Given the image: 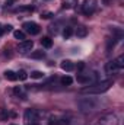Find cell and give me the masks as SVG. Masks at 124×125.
Returning <instances> with one entry per match:
<instances>
[{
  "mask_svg": "<svg viewBox=\"0 0 124 125\" xmlns=\"http://www.w3.org/2000/svg\"><path fill=\"white\" fill-rule=\"evenodd\" d=\"M112 86V80H102V82H95L92 84H89L88 87H83L80 90V93L83 94H101L107 92L110 87Z\"/></svg>",
  "mask_w": 124,
  "mask_h": 125,
  "instance_id": "obj_1",
  "label": "cell"
},
{
  "mask_svg": "<svg viewBox=\"0 0 124 125\" xmlns=\"http://www.w3.org/2000/svg\"><path fill=\"white\" fill-rule=\"evenodd\" d=\"M39 112L37 109H26L25 111V124L26 125H38L39 124Z\"/></svg>",
  "mask_w": 124,
  "mask_h": 125,
  "instance_id": "obj_2",
  "label": "cell"
},
{
  "mask_svg": "<svg viewBox=\"0 0 124 125\" xmlns=\"http://www.w3.org/2000/svg\"><path fill=\"white\" fill-rule=\"evenodd\" d=\"M79 108L82 112H89V111H93L95 106H96V102H93L92 97H85V99H80L77 102Z\"/></svg>",
  "mask_w": 124,
  "mask_h": 125,
  "instance_id": "obj_3",
  "label": "cell"
},
{
  "mask_svg": "<svg viewBox=\"0 0 124 125\" xmlns=\"http://www.w3.org/2000/svg\"><path fill=\"white\" fill-rule=\"evenodd\" d=\"M96 7H98V0H85L82 4V12L86 16H91L92 13H95Z\"/></svg>",
  "mask_w": 124,
  "mask_h": 125,
  "instance_id": "obj_4",
  "label": "cell"
},
{
  "mask_svg": "<svg viewBox=\"0 0 124 125\" xmlns=\"http://www.w3.org/2000/svg\"><path fill=\"white\" fill-rule=\"evenodd\" d=\"M95 125H118V118L114 114H107L102 118H99Z\"/></svg>",
  "mask_w": 124,
  "mask_h": 125,
  "instance_id": "obj_5",
  "label": "cell"
},
{
  "mask_svg": "<svg viewBox=\"0 0 124 125\" xmlns=\"http://www.w3.org/2000/svg\"><path fill=\"white\" fill-rule=\"evenodd\" d=\"M32 47H34V42H32L31 39H24V41H21V44H19L18 50H19V52L25 54V52L31 51V50H32Z\"/></svg>",
  "mask_w": 124,
  "mask_h": 125,
  "instance_id": "obj_6",
  "label": "cell"
},
{
  "mask_svg": "<svg viewBox=\"0 0 124 125\" xmlns=\"http://www.w3.org/2000/svg\"><path fill=\"white\" fill-rule=\"evenodd\" d=\"M24 28H25V31L28 32V33H31V35L39 33V26L35 22H25L24 23Z\"/></svg>",
  "mask_w": 124,
  "mask_h": 125,
  "instance_id": "obj_7",
  "label": "cell"
},
{
  "mask_svg": "<svg viewBox=\"0 0 124 125\" xmlns=\"http://www.w3.org/2000/svg\"><path fill=\"white\" fill-rule=\"evenodd\" d=\"M117 70H120L118 67H117V64H115V61L112 60V61L107 62V65H105V71L108 73V74H112L114 71H117Z\"/></svg>",
  "mask_w": 124,
  "mask_h": 125,
  "instance_id": "obj_8",
  "label": "cell"
},
{
  "mask_svg": "<svg viewBox=\"0 0 124 125\" xmlns=\"http://www.w3.org/2000/svg\"><path fill=\"white\" fill-rule=\"evenodd\" d=\"M60 67H62V70H64V71H72L74 68V64L70 61V60H63L62 64H60Z\"/></svg>",
  "mask_w": 124,
  "mask_h": 125,
  "instance_id": "obj_9",
  "label": "cell"
},
{
  "mask_svg": "<svg viewBox=\"0 0 124 125\" xmlns=\"http://www.w3.org/2000/svg\"><path fill=\"white\" fill-rule=\"evenodd\" d=\"M76 35H77V38H85L86 35H88V28L86 26H77V29H76Z\"/></svg>",
  "mask_w": 124,
  "mask_h": 125,
  "instance_id": "obj_10",
  "label": "cell"
},
{
  "mask_svg": "<svg viewBox=\"0 0 124 125\" xmlns=\"http://www.w3.org/2000/svg\"><path fill=\"white\" fill-rule=\"evenodd\" d=\"M44 57H45V52L42 50H37L31 54V58H34V60H42Z\"/></svg>",
  "mask_w": 124,
  "mask_h": 125,
  "instance_id": "obj_11",
  "label": "cell"
},
{
  "mask_svg": "<svg viewBox=\"0 0 124 125\" xmlns=\"http://www.w3.org/2000/svg\"><path fill=\"white\" fill-rule=\"evenodd\" d=\"M41 44H42L44 48H51V47H53V39H51L50 36H44V38L41 39Z\"/></svg>",
  "mask_w": 124,
  "mask_h": 125,
  "instance_id": "obj_12",
  "label": "cell"
},
{
  "mask_svg": "<svg viewBox=\"0 0 124 125\" xmlns=\"http://www.w3.org/2000/svg\"><path fill=\"white\" fill-rule=\"evenodd\" d=\"M4 77L7 79V80H10V82H15L18 77H16V73H13L12 70H6L4 71Z\"/></svg>",
  "mask_w": 124,
  "mask_h": 125,
  "instance_id": "obj_13",
  "label": "cell"
},
{
  "mask_svg": "<svg viewBox=\"0 0 124 125\" xmlns=\"http://www.w3.org/2000/svg\"><path fill=\"white\" fill-rule=\"evenodd\" d=\"M9 116H10V114L7 112V109L1 108V109H0V121H7Z\"/></svg>",
  "mask_w": 124,
  "mask_h": 125,
  "instance_id": "obj_14",
  "label": "cell"
},
{
  "mask_svg": "<svg viewBox=\"0 0 124 125\" xmlns=\"http://www.w3.org/2000/svg\"><path fill=\"white\" fill-rule=\"evenodd\" d=\"M72 35H73V28H72V26H66L64 31H63V36L67 39V38H70Z\"/></svg>",
  "mask_w": 124,
  "mask_h": 125,
  "instance_id": "obj_15",
  "label": "cell"
},
{
  "mask_svg": "<svg viewBox=\"0 0 124 125\" xmlns=\"http://www.w3.org/2000/svg\"><path fill=\"white\" fill-rule=\"evenodd\" d=\"M60 82H62L63 86H70V84L73 83V79H72V77H69V76H64Z\"/></svg>",
  "mask_w": 124,
  "mask_h": 125,
  "instance_id": "obj_16",
  "label": "cell"
},
{
  "mask_svg": "<svg viewBox=\"0 0 124 125\" xmlns=\"http://www.w3.org/2000/svg\"><path fill=\"white\" fill-rule=\"evenodd\" d=\"M13 36H15L16 39L24 41V39H25V32H24V31H15V32H13Z\"/></svg>",
  "mask_w": 124,
  "mask_h": 125,
  "instance_id": "obj_17",
  "label": "cell"
},
{
  "mask_svg": "<svg viewBox=\"0 0 124 125\" xmlns=\"http://www.w3.org/2000/svg\"><path fill=\"white\" fill-rule=\"evenodd\" d=\"M114 61H115V64H117V67H118V68H123V67H124V55H120V57H118V58H115Z\"/></svg>",
  "mask_w": 124,
  "mask_h": 125,
  "instance_id": "obj_18",
  "label": "cell"
},
{
  "mask_svg": "<svg viewBox=\"0 0 124 125\" xmlns=\"http://www.w3.org/2000/svg\"><path fill=\"white\" fill-rule=\"evenodd\" d=\"M16 77H18L19 80H26L28 74H26V71H24V70H19V73L16 74Z\"/></svg>",
  "mask_w": 124,
  "mask_h": 125,
  "instance_id": "obj_19",
  "label": "cell"
},
{
  "mask_svg": "<svg viewBox=\"0 0 124 125\" xmlns=\"http://www.w3.org/2000/svg\"><path fill=\"white\" fill-rule=\"evenodd\" d=\"M31 77L32 79H42V77H44V73H42V71H32Z\"/></svg>",
  "mask_w": 124,
  "mask_h": 125,
  "instance_id": "obj_20",
  "label": "cell"
},
{
  "mask_svg": "<svg viewBox=\"0 0 124 125\" xmlns=\"http://www.w3.org/2000/svg\"><path fill=\"white\" fill-rule=\"evenodd\" d=\"M32 10H34L32 6H22V7L18 9V12H32Z\"/></svg>",
  "mask_w": 124,
  "mask_h": 125,
  "instance_id": "obj_21",
  "label": "cell"
},
{
  "mask_svg": "<svg viewBox=\"0 0 124 125\" xmlns=\"http://www.w3.org/2000/svg\"><path fill=\"white\" fill-rule=\"evenodd\" d=\"M54 15L51 13V12H44L42 15H41V18H44V19H50V18H53Z\"/></svg>",
  "mask_w": 124,
  "mask_h": 125,
  "instance_id": "obj_22",
  "label": "cell"
},
{
  "mask_svg": "<svg viewBox=\"0 0 124 125\" xmlns=\"http://www.w3.org/2000/svg\"><path fill=\"white\" fill-rule=\"evenodd\" d=\"M13 93L16 94V96H21V94H22V89H21L19 86H16V87L13 89Z\"/></svg>",
  "mask_w": 124,
  "mask_h": 125,
  "instance_id": "obj_23",
  "label": "cell"
},
{
  "mask_svg": "<svg viewBox=\"0 0 124 125\" xmlns=\"http://www.w3.org/2000/svg\"><path fill=\"white\" fill-rule=\"evenodd\" d=\"M3 31L4 32H10L12 31V26H10V25H6V26H3Z\"/></svg>",
  "mask_w": 124,
  "mask_h": 125,
  "instance_id": "obj_24",
  "label": "cell"
},
{
  "mask_svg": "<svg viewBox=\"0 0 124 125\" xmlns=\"http://www.w3.org/2000/svg\"><path fill=\"white\" fill-rule=\"evenodd\" d=\"M83 67H85V62H83V61H79V64H77V68H79V70H82Z\"/></svg>",
  "mask_w": 124,
  "mask_h": 125,
  "instance_id": "obj_25",
  "label": "cell"
},
{
  "mask_svg": "<svg viewBox=\"0 0 124 125\" xmlns=\"http://www.w3.org/2000/svg\"><path fill=\"white\" fill-rule=\"evenodd\" d=\"M102 1H104V4H107V6L111 4V0H102Z\"/></svg>",
  "mask_w": 124,
  "mask_h": 125,
  "instance_id": "obj_26",
  "label": "cell"
},
{
  "mask_svg": "<svg viewBox=\"0 0 124 125\" xmlns=\"http://www.w3.org/2000/svg\"><path fill=\"white\" fill-rule=\"evenodd\" d=\"M13 1H15V0H7V1H6V4H7V6H10V4H12Z\"/></svg>",
  "mask_w": 124,
  "mask_h": 125,
  "instance_id": "obj_27",
  "label": "cell"
},
{
  "mask_svg": "<svg viewBox=\"0 0 124 125\" xmlns=\"http://www.w3.org/2000/svg\"><path fill=\"white\" fill-rule=\"evenodd\" d=\"M3 32H4V31H3V26H1V25H0V35H1V33H3Z\"/></svg>",
  "mask_w": 124,
  "mask_h": 125,
  "instance_id": "obj_28",
  "label": "cell"
},
{
  "mask_svg": "<svg viewBox=\"0 0 124 125\" xmlns=\"http://www.w3.org/2000/svg\"><path fill=\"white\" fill-rule=\"evenodd\" d=\"M10 125H15V124H10Z\"/></svg>",
  "mask_w": 124,
  "mask_h": 125,
  "instance_id": "obj_29",
  "label": "cell"
}]
</instances>
